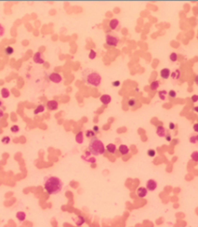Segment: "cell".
<instances>
[{
  "mask_svg": "<svg viewBox=\"0 0 198 227\" xmlns=\"http://www.w3.org/2000/svg\"><path fill=\"white\" fill-rule=\"evenodd\" d=\"M63 183L60 178L55 176H47L44 180V188L49 195H57L62 191Z\"/></svg>",
  "mask_w": 198,
  "mask_h": 227,
  "instance_id": "obj_1",
  "label": "cell"
},
{
  "mask_svg": "<svg viewBox=\"0 0 198 227\" xmlns=\"http://www.w3.org/2000/svg\"><path fill=\"white\" fill-rule=\"evenodd\" d=\"M82 78L86 84L93 87H99L101 84V77L97 71L87 68L82 72Z\"/></svg>",
  "mask_w": 198,
  "mask_h": 227,
  "instance_id": "obj_2",
  "label": "cell"
},
{
  "mask_svg": "<svg viewBox=\"0 0 198 227\" xmlns=\"http://www.w3.org/2000/svg\"><path fill=\"white\" fill-rule=\"evenodd\" d=\"M105 150L106 149H105L104 144L100 140L97 139L96 137L90 140L89 144H88V151L92 155H100L104 154Z\"/></svg>",
  "mask_w": 198,
  "mask_h": 227,
  "instance_id": "obj_3",
  "label": "cell"
},
{
  "mask_svg": "<svg viewBox=\"0 0 198 227\" xmlns=\"http://www.w3.org/2000/svg\"><path fill=\"white\" fill-rule=\"evenodd\" d=\"M119 37L115 34H106V44L111 47H116L119 44Z\"/></svg>",
  "mask_w": 198,
  "mask_h": 227,
  "instance_id": "obj_4",
  "label": "cell"
},
{
  "mask_svg": "<svg viewBox=\"0 0 198 227\" xmlns=\"http://www.w3.org/2000/svg\"><path fill=\"white\" fill-rule=\"evenodd\" d=\"M33 61L34 62H36V63L42 64L45 62V56H44L43 53H41L40 51H38V52L34 53V57H33Z\"/></svg>",
  "mask_w": 198,
  "mask_h": 227,
  "instance_id": "obj_5",
  "label": "cell"
},
{
  "mask_svg": "<svg viewBox=\"0 0 198 227\" xmlns=\"http://www.w3.org/2000/svg\"><path fill=\"white\" fill-rule=\"evenodd\" d=\"M49 78L51 82L56 83V84H59V83H61L62 81V75L60 74H58V73H51L49 75Z\"/></svg>",
  "mask_w": 198,
  "mask_h": 227,
  "instance_id": "obj_6",
  "label": "cell"
},
{
  "mask_svg": "<svg viewBox=\"0 0 198 227\" xmlns=\"http://www.w3.org/2000/svg\"><path fill=\"white\" fill-rule=\"evenodd\" d=\"M155 131H156L157 136H159V137H161V138H164V137H166V136L167 135L168 132H169L167 130H166V127H165L164 126H162V125L157 126V127H156Z\"/></svg>",
  "mask_w": 198,
  "mask_h": 227,
  "instance_id": "obj_7",
  "label": "cell"
},
{
  "mask_svg": "<svg viewBox=\"0 0 198 227\" xmlns=\"http://www.w3.org/2000/svg\"><path fill=\"white\" fill-rule=\"evenodd\" d=\"M157 188V183L155 181L151 179V180H148L147 183H146V189L148 191H154L155 189Z\"/></svg>",
  "mask_w": 198,
  "mask_h": 227,
  "instance_id": "obj_8",
  "label": "cell"
},
{
  "mask_svg": "<svg viewBox=\"0 0 198 227\" xmlns=\"http://www.w3.org/2000/svg\"><path fill=\"white\" fill-rule=\"evenodd\" d=\"M109 27L111 28V30H113V31H115V30H119L120 29L119 21H118L117 19L111 20L110 22H109Z\"/></svg>",
  "mask_w": 198,
  "mask_h": 227,
  "instance_id": "obj_9",
  "label": "cell"
},
{
  "mask_svg": "<svg viewBox=\"0 0 198 227\" xmlns=\"http://www.w3.org/2000/svg\"><path fill=\"white\" fill-rule=\"evenodd\" d=\"M147 193H148V190L146 189V187H139L137 189V195H138L139 197H145L146 195H147Z\"/></svg>",
  "mask_w": 198,
  "mask_h": 227,
  "instance_id": "obj_10",
  "label": "cell"
},
{
  "mask_svg": "<svg viewBox=\"0 0 198 227\" xmlns=\"http://www.w3.org/2000/svg\"><path fill=\"white\" fill-rule=\"evenodd\" d=\"M58 107H59V103H58V102H56V101L52 100L47 102V108L49 109V110L50 111L57 110Z\"/></svg>",
  "mask_w": 198,
  "mask_h": 227,
  "instance_id": "obj_11",
  "label": "cell"
},
{
  "mask_svg": "<svg viewBox=\"0 0 198 227\" xmlns=\"http://www.w3.org/2000/svg\"><path fill=\"white\" fill-rule=\"evenodd\" d=\"M100 101L101 102V103L107 105V104H109L112 102V97L110 95H108V94H103V95L100 96Z\"/></svg>",
  "mask_w": 198,
  "mask_h": 227,
  "instance_id": "obj_12",
  "label": "cell"
},
{
  "mask_svg": "<svg viewBox=\"0 0 198 227\" xmlns=\"http://www.w3.org/2000/svg\"><path fill=\"white\" fill-rule=\"evenodd\" d=\"M170 74H171V72L168 68H164V69H162V70L160 71V75H161V77H162L163 79L169 78Z\"/></svg>",
  "mask_w": 198,
  "mask_h": 227,
  "instance_id": "obj_13",
  "label": "cell"
},
{
  "mask_svg": "<svg viewBox=\"0 0 198 227\" xmlns=\"http://www.w3.org/2000/svg\"><path fill=\"white\" fill-rule=\"evenodd\" d=\"M75 142L79 144H81L84 142V134L82 131H79L78 133L75 135Z\"/></svg>",
  "mask_w": 198,
  "mask_h": 227,
  "instance_id": "obj_14",
  "label": "cell"
},
{
  "mask_svg": "<svg viewBox=\"0 0 198 227\" xmlns=\"http://www.w3.org/2000/svg\"><path fill=\"white\" fill-rule=\"evenodd\" d=\"M118 150H119L121 155H127V154H128V152H129V148H128V145H125V144L120 145Z\"/></svg>",
  "mask_w": 198,
  "mask_h": 227,
  "instance_id": "obj_15",
  "label": "cell"
},
{
  "mask_svg": "<svg viewBox=\"0 0 198 227\" xmlns=\"http://www.w3.org/2000/svg\"><path fill=\"white\" fill-rule=\"evenodd\" d=\"M75 223L77 226H81L85 223V218L82 216H77L75 218Z\"/></svg>",
  "mask_w": 198,
  "mask_h": 227,
  "instance_id": "obj_16",
  "label": "cell"
},
{
  "mask_svg": "<svg viewBox=\"0 0 198 227\" xmlns=\"http://www.w3.org/2000/svg\"><path fill=\"white\" fill-rule=\"evenodd\" d=\"M105 149H106L110 154H115V151H116V146H115V144H113V143H109L108 145H106Z\"/></svg>",
  "mask_w": 198,
  "mask_h": 227,
  "instance_id": "obj_17",
  "label": "cell"
},
{
  "mask_svg": "<svg viewBox=\"0 0 198 227\" xmlns=\"http://www.w3.org/2000/svg\"><path fill=\"white\" fill-rule=\"evenodd\" d=\"M170 75L173 80H179V77H181V71H179V69H176L174 72H172V74H171Z\"/></svg>",
  "mask_w": 198,
  "mask_h": 227,
  "instance_id": "obj_18",
  "label": "cell"
},
{
  "mask_svg": "<svg viewBox=\"0 0 198 227\" xmlns=\"http://www.w3.org/2000/svg\"><path fill=\"white\" fill-rule=\"evenodd\" d=\"M16 218L18 219V221L23 222L24 220H25V218H26L25 212H23V211H18V212L16 213Z\"/></svg>",
  "mask_w": 198,
  "mask_h": 227,
  "instance_id": "obj_19",
  "label": "cell"
},
{
  "mask_svg": "<svg viewBox=\"0 0 198 227\" xmlns=\"http://www.w3.org/2000/svg\"><path fill=\"white\" fill-rule=\"evenodd\" d=\"M44 111H45V105H44V104H39V105H37L36 108L34 109V115H38L40 113H43Z\"/></svg>",
  "mask_w": 198,
  "mask_h": 227,
  "instance_id": "obj_20",
  "label": "cell"
},
{
  "mask_svg": "<svg viewBox=\"0 0 198 227\" xmlns=\"http://www.w3.org/2000/svg\"><path fill=\"white\" fill-rule=\"evenodd\" d=\"M9 95H10V92H9V90L7 88H3L1 89V96H2V98L7 99V98L9 97Z\"/></svg>",
  "mask_w": 198,
  "mask_h": 227,
  "instance_id": "obj_21",
  "label": "cell"
},
{
  "mask_svg": "<svg viewBox=\"0 0 198 227\" xmlns=\"http://www.w3.org/2000/svg\"><path fill=\"white\" fill-rule=\"evenodd\" d=\"M190 142L193 144H196L198 143V134H192L190 136Z\"/></svg>",
  "mask_w": 198,
  "mask_h": 227,
  "instance_id": "obj_22",
  "label": "cell"
},
{
  "mask_svg": "<svg viewBox=\"0 0 198 227\" xmlns=\"http://www.w3.org/2000/svg\"><path fill=\"white\" fill-rule=\"evenodd\" d=\"M166 95H167V91L166 90H160L158 92V96H159L160 100L165 101L166 99Z\"/></svg>",
  "mask_w": 198,
  "mask_h": 227,
  "instance_id": "obj_23",
  "label": "cell"
},
{
  "mask_svg": "<svg viewBox=\"0 0 198 227\" xmlns=\"http://www.w3.org/2000/svg\"><path fill=\"white\" fill-rule=\"evenodd\" d=\"M86 136H87V138L91 140V139L96 137V133H95L93 130H87V131H86Z\"/></svg>",
  "mask_w": 198,
  "mask_h": 227,
  "instance_id": "obj_24",
  "label": "cell"
},
{
  "mask_svg": "<svg viewBox=\"0 0 198 227\" xmlns=\"http://www.w3.org/2000/svg\"><path fill=\"white\" fill-rule=\"evenodd\" d=\"M150 88H151L152 90H156V89L159 88V82L158 81H153V82L150 84Z\"/></svg>",
  "mask_w": 198,
  "mask_h": 227,
  "instance_id": "obj_25",
  "label": "cell"
},
{
  "mask_svg": "<svg viewBox=\"0 0 198 227\" xmlns=\"http://www.w3.org/2000/svg\"><path fill=\"white\" fill-rule=\"evenodd\" d=\"M169 60H170L171 62H177V60H178V55L176 52H172V53L169 55Z\"/></svg>",
  "mask_w": 198,
  "mask_h": 227,
  "instance_id": "obj_26",
  "label": "cell"
},
{
  "mask_svg": "<svg viewBox=\"0 0 198 227\" xmlns=\"http://www.w3.org/2000/svg\"><path fill=\"white\" fill-rule=\"evenodd\" d=\"M13 52H14V49H13L12 47H7L6 49H5V53H6L7 55H12Z\"/></svg>",
  "mask_w": 198,
  "mask_h": 227,
  "instance_id": "obj_27",
  "label": "cell"
},
{
  "mask_svg": "<svg viewBox=\"0 0 198 227\" xmlns=\"http://www.w3.org/2000/svg\"><path fill=\"white\" fill-rule=\"evenodd\" d=\"M191 158H192L194 162H198V152L197 151L193 152L192 155H191Z\"/></svg>",
  "mask_w": 198,
  "mask_h": 227,
  "instance_id": "obj_28",
  "label": "cell"
},
{
  "mask_svg": "<svg viewBox=\"0 0 198 227\" xmlns=\"http://www.w3.org/2000/svg\"><path fill=\"white\" fill-rule=\"evenodd\" d=\"M1 142H2V143H4V144H9V142H10V138H9V136H5V137H3V138L1 139Z\"/></svg>",
  "mask_w": 198,
  "mask_h": 227,
  "instance_id": "obj_29",
  "label": "cell"
},
{
  "mask_svg": "<svg viewBox=\"0 0 198 227\" xmlns=\"http://www.w3.org/2000/svg\"><path fill=\"white\" fill-rule=\"evenodd\" d=\"M97 56V53H96V51H94L93 49H91V50L89 51V54H88V57H89L90 60H94L95 58H96Z\"/></svg>",
  "mask_w": 198,
  "mask_h": 227,
  "instance_id": "obj_30",
  "label": "cell"
},
{
  "mask_svg": "<svg viewBox=\"0 0 198 227\" xmlns=\"http://www.w3.org/2000/svg\"><path fill=\"white\" fill-rule=\"evenodd\" d=\"M19 130H20V127H19V126H17V125H13L12 127H10V131L13 132V133H17Z\"/></svg>",
  "mask_w": 198,
  "mask_h": 227,
  "instance_id": "obj_31",
  "label": "cell"
},
{
  "mask_svg": "<svg viewBox=\"0 0 198 227\" xmlns=\"http://www.w3.org/2000/svg\"><path fill=\"white\" fill-rule=\"evenodd\" d=\"M136 103H137V101L135 100V99H130V100L128 102V106H130V107H134L135 105H136Z\"/></svg>",
  "mask_w": 198,
  "mask_h": 227,
  "instance_id": "obj_32",
  "label": "cell"
},
{
  "mask_svg": "<svg viewBox=\"0 0 198 227\" xmlns=\"http://www.w3.org/2000/svg\"><path fill=\"white\" fill-rule=\"evenodd\" d=\"M147 154H148V155H149V156H151V157H153L154 156V155H155V151L153 150V149H149V150L147 151Z\"/></svg>",
  "mask_w": 198,
  "mask_h": 227,
  "instance_id": "obj_33",
  "label": "cell"
},
{
  "mask_svg": "<svg viewBox=\"0 0 198 227\" xmlns=\"http://www.w3.org/2000/svg\"><path fill=\"white\" fill-rule=\"evenodd\" d=\"M168 95H169V97H171V98H176V96H177V92L175 91V90H170V91L168 92Z\"/></svg>",
  "mask_w": 198,
  "mask_h": 227,
  "instance_id": "obj_34",
  "label": "cell"
},
{
  "mask_svg": "<svg viewBox=\"0 0 198 227\" xmlns=\"http://www.w3.org/2000/svg\"><path fill=\"white\" fill-rule=\"evenodd\" d=\"M4 34H5V27L0 24V37L4 36Z\"/></svg>",
  "mask_w": 198,
  "mask_h": 227,
  "instance_id": "obj_35",
  "label": "cell"
},
{
  "mask_svg": "<svg viewBox=\"0 0 198 227\" xmlns=\"http://www.w3.org/2000/svg\"><path fill=\"white\" fill-rule=\"evenodd\" d=\"M191 99H192V101H193V102H198V95H193Z\"/></svg>",
  "mask_w": 198,
  "mask_h": 227,
  "instance_id": "obj_36",
  "label": "cell"
},
{
  "mask_svg": "<svg viewBox=\"0 0 198 227\" xmlns=\"http://www.w3.org/2000/svg\"><path fill=\"white\" fill-rule=\"evenodd\" d=\"M112 85H113V87H119V86H120V81H113V82L112 83Z\"/></svg>",
  "mask_w": 198,
  "mask_h": 227,
  "instance_id": "obj_37",
  "label": "cell"
},
{
  "mask_svg": "<svg viewBox=\"0 0 198 227\" xmlns=\"http://www.w3.org/2000/svg\"><path fill=\"white\" fill-rule=\"evenodd\" d=\"M194 130L196 132V133H198V123H195L194 125Z\"/></svg>",
  "mask_w": 198,
  "mask_h": 227,
  "instance_id": "obj_38",
  "label": "cell"
},
{
  "mask_svg": "<svg viewBox=\"0 0 198 227\" xmlns=\"http://www.w3.org/2000/svg\"><path fill=\"white\" fill-rule=\"evenodd\" d=\"M99 130H100V129H99L98 126H95V127H93V131L95 132V133H98V132H99Z\"/></svg>",
  "mask_w": 198,
  "mask_h": 227,
  "instance_id": "obj_39",
  "label": "cell"
},
{
  "mask_svg": "<svg viewBox=\"0 0 198 227\" xmlns=\"http://www.w3.org/2000/svg\"><path fill=\"white\" fill-rule=\"evenodd\" d=\"M175 127H175V124L174 123H170V124H169V129H170V130H174Z\"/></svg>",
  "mask_w": 198,
  "mask_h": 227,
  "instance_id": "obj_40",
  "label": "cell"
},
{
  "mask_svg": "<svg viewBox=\"0 0 198 227\" xmlns=\"http://www.w3.org/2000/svg\"><path fill=\"white\" fill-rule=\"evenodd\" d=\"M3 115H4V110H3V109H0V119L2 118Z\"/></svg>",
  "mask_w": 198,
  "mask_h": 227,
  "instance_id": "obj_41",
  "label": "cell"
},
{
  "mask_svg": "<svg viewBox=\"0 0 198 227\" xmlns=\"http://www.w3.org/2000/svg\"><path fill=\"white\" fill-rule=\"evenodd\" d=\"M166 141H167V142H169V141L171 140V138H170V134H169V132H168L167 135L166 136Z\"/></svg>",
  "mask_w": 198,
  "mask_h": 227,
  "instance_id": "obj_42",
  "label": "cell"
},
{
  "mask_svg": "<svg viewBox=\"0 0 198 227\" xmlns=\"http://www.w3.org/2000/svg\"><path fill=\"white\" fill-rule=\"evenodd\" d=\"M194 82H195V84L198 86V74L195 77V78H194Z\"/></svg>",
  "mask_w": 198,
  "mask_h": 227,
  "instance_id": "obj_43",
  "label": "cell"
},
{
  "mask_svg": "<svg viewBox=\"0 0 198 227\" xmlns=\"http://www.w3.org/2000/svg\"><path fill=\"white\" fill-rule=\"evenodd\" d=\"M194 112H196V113H198V106L194 107Z\"/></svg>",
  "mask_w": 198,
  "mask_h": 227,
  "instance_id": "obj_44",
  "label": "cell"
},
{
  "mask_svg": "<svg viewBox=\"0 0 198 227\" xmlns=\"http://www.w3.org/2000/svg\"><path fill=\"white\" fill-rule=\"evenodd\" d=\"M2 105H3V102H2V101H1V100H0V107L2 106Z\"/></svg>",
  "mask_w": 198,
  "mask_h": 227,
  "instance_id": "obj_45",
  "label": "cell"
}]
</instances>
